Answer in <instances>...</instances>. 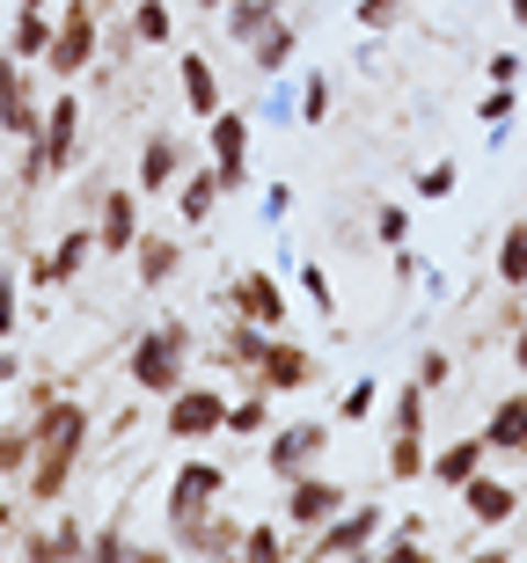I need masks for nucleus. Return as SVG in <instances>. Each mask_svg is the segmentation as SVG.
<instances>
[{
	"label": "nucleus",
	"instance_id": "nucleus-1",
	"mask_svg": "<svg viewBox=\"0 0 527 563\" xmlns=\"http://www.w3.org/2000/svg\"><path fill=\"white\" fill-rule=\"evenodd\" d=\"M81 454H88V410L74 396H52L44 410H30V505H59L81 476Z\"/></svg>",
	"mask_w": 527,
	"mask_h": 563
},
{
	"label": "nucleus",
	"instance_id": "nucleus-2",
	"mask_svg": "<svg viewBox=\"0 0 527 563\" xmlns=\"http://www.w3.org/2000/svg\"><path fill=\"white\" fill-rule=\"evenodd\" d=\"M81 132H88V103L74 96V88L44 96V125H37V140H22V190L52 184V176H66V168L81 162Z\"/></svg>",
	"mask_w": 527,
	"mask_h": 563
},
{
	"label": "nucleus",
	"instance_id": "nucleus-3",
	"mask_svg": "<svg viewBox=\"0 0 527 563\" xmlns=\"http://www.w3.org/2000/svg\"><path fill=\"white\" fill-rule=\"evenodd\" d=\"M190 344H198V336H190V322H154V330H140V336H132V352H125L132 388L169 402L176 388L190 380Z\"/></svg>",
	"mask_w": 527,
	"mask_h": 563
},
{
	"label": "nucleus",
	"instance_id": "nucleus-4",
	"mask_svg": "<svg viewBox=\"0 0 527 563\" xmlns=\"http://www.w3.org/2000/svg\"><path fill=\"white\" fill-rule=\"evenodd\" d=\"M330 432H338L330 418L272 424V432H264V476H272V483H294V476H308V468H322V454H330Z\"/></svg>",
	"mask_w": 527,
	"mask_h": 563
},
{
	"label": "nucleus",
	"instance_id": "nucleus-5",
	"mask_svg": "<svg viewBox=\"0 0 527 563\" xmlns=\"http://www.w3.org/2000/svg\"><path fill=\"white\" fill-rule=\"evenodd\" d=\"M103 52V30H96V0H66V15L52 22V52H44V74L52 81H81Z\"/></svg>",
	"mask_w": 527,
	"mask_h": 563
},
{
	"label": "nucleus",
	"instance_id": "nucleus-6",
	"mask_svg": "<svg viewBox=\"0 0 527 563\" xmlns=\"http://www.w3.org/2000/svg\"><path fill=\"white\" fill-rule=\"evenodd\" d=\"M381 527H388V512H381V505H344L338 520H322L316 534H308V556H330V563H344V556H374L381 549Z\"/></svg>",
	"mask_w": 527,
	"mask_h": 563
},
{
	"label": "nucleus",
	"instance_id": "nucleus-7",
	"mask_svg": "<svg viewBox=\"0 0 527 563\" xmlns=\"http://www.w3.org/2000/svg\"><path fill=\"white\" fill-rule=\"evenodd\" d=\"M220 498H228V468H220V461H206V454H190V461H176L169 498H162V520L184 527V520H198V512H212Z\"/></svg>",
	"mask_w": 527,
	"mask_h": 563
},
{
	"label": "nucleus",
	"instance_id": "nucleus-8",
	"mask_svg": "<svg viewBox=\"0 0 527 563\" xmlns=\"http://www.w3.org/2000/svg\"><path fill=\"white\" fill-rule=\"evenodd\" d=\"M250 140H256V125L234 103L206 118V162L220 168V190H250V176H256L250 168Z\"/></svg>",
	"mask_w": 527,
	"mask_h": 563
},
{
	"label": "nucleus",
	"instance_id": "nucleus-9",
	"mask_svg": "<svg viewBox=\"0 0 527 563\" xmlns=\"http://www.w3.org/2000/svg\"><path fill=\"white\" fill-rule=\"evenodd\" d=\"M162 432L176 439V446H206V439H220L228 432V396L220 388H176L169 396V410H162Z\"/></svg>",
	"mask_w": 527,
	"mask_h": 563
},
{
	"label": "nucleus",
	"instance_id": "nucleus-10",
	"mask_svg": "<svg viewBox=\"0 0 527 563\" xmlns=\"http://www.w3.org/2000/svg\"><path fill=\"white\" fill-rule=\"evenodd\" d=\"M96 256H103V250H96V220H74V228H66L44 256H30V272H22V278H30L37 292H59V286H74Z\"/></svg>",
	"mask_w": 527,
	"mask_h": 563
},
{
	"label": "nucleus",
	"instance_id": "nucleus-11",
	"mask_svg": "<svg viewBox=\"0 0 527 563\" xmlns=\"http://www.w3.org/2000/svg\"><path fill=\"white\" fill-rule=\"evenodd\" d=\"M316 352L308 344H294L286 330H272L264 336V352H256V366H250V380L256 388H272V396H300V388H316Z\"/></svg>",
	"mask_w": 527,
	"mask_h": 563
},
{
	"label": "nucleus",
	"instance_id": "nucleus-12",
	"mask_svg": "<svg viewBox=\"0 0 527 563\" xmlns=\"http://www.w3.org/2000/svg\"><path fill=\"white\" fill-rule=\"evenodd\" d=\"M344 505H352V490H344L338 476H322V468H308V476H294V483H286V505H278V512H286V527H300V534H316L322 520H338Z\"/></svg>",
	"mask_w": 527,
	"mask_h": 563
},
{
	"label": "nucleus",
	"instance_id": "nucleus-13",
	"mask_svg": "<svg viewBox=\"0 0 527 563\" xmlns=\"http://www.w3.org/2000/svg\"><path fill=\"white\" fill-rule=\"evenodd\" d=\"M140 184H110V190H96V250L103 256H132V242H140Z\"/></svg>",
	"mask_w": 527,
	"mask_h": 563
},
{
	"label": "nucleus",
	"instance_id": "nucleus-14",
	"mask_svg": "<svg viewBox=\"0 0 527 563\" xmlns=\"http://www.w3.org/2000/svg\"><path fill=\"white\" fill-rule=\"evenodd\" d=\"M228 308L242 314V322H256V330H286V314H294V300H286V286H278L272 272H234V286H228Z\"/></svg>",
	"mask_w": 527,
	"mask_h": 563
},
{
	"label": "nucleus",
	"instance_id": "nucleus-15",
	"mask_svg": "<svg viewBox=\"0 0 527 563\" xmlns=\"http://www.w3.org/2000/svg\"><path fill=\"white\" fill-rule=\"evenodd\" d=\"M37 125H44V103L30 88V66L0 52V132L8 140H37Z\"/></svg>",
	"mask_w": 527,
	"mask_h": 563
},
{
	"label": "nucleus",
	"instance_id": "nucleus-16",
	"mask_svg": "<svg viewBox=\"0 0 527 563\" xmlns=\"http://www.w3.org/2000/svg\"><path fill=\"white\" fill-rule=\"evenodd\" d=\"M184 168H190L184 140H176V132H147V140H140V176H132V184H140V198H162V190H176Z\"/></svg>",
	"mask_w": 527,
	"mask_h": 563
},
{
	"label": "nucleus",
	"instance_id": "nucleus-17",
	"mask_svg": "<svg viewBox=\"0 0 527 563\" xmlns=\"http://www.w3.org/2000/svg\"><path fill=\"white\" fill-rule=\"evenodd\" d=\"M176 272H184V242L162 234V228H140V242H132V278H140L147 292H162Z\"/></svg>",
	"mask_w": 527,
	"mask_h": 563
},
{
	"label": "nucleus",
	"instance_id": "nucleus-18",
	"mask_svg": "<svg viewBox=\"0 0 527 563\" xmlns=\"http://www.w3.org/2000/svg\"><path fill=\"white\" fill-rule=\"evenodd\" d=\"M220 198H228V190H220V168L212 162H190L184 176H176V220H184V228H206L212 212H220Z\"/></svg>",
	"mask_w": 527,
	"mask_h": 563
},
{
	"label": "nucleus",
	"instance_id": "nucleus-19",
	"mask_svg": "<svg viewBox=\"0 0 527 563\" xmlns=\"http://www.w3.org/2000/svg\"><path fill=\"white\" fill-rule=\"evenodd\" d=\"M176 88H184V110L206 125L212 110H228V88H220V74H212V59L206 52H184L176 59Z\"/></svg>",
	"mask_w": 527,
	"mask_h": 563
},
{
	"label": "nucleus",
	"instance_id": "nucleus-20",
	"mask_svg": "<svg viewBox=\"0 0 527 563\" xmlns=\"http://www.w3.org/2000/svg\"><path fill=\"white\" fill-rule=\"evenodd\" d=\"M462 505H469V520H476V527H506L513 512H520V490H513V483H498V476H484V468H476V476L462 483Z\"/></svg>",
	"mask_w": 527,
	"mask_h": 563
},
{
	"label": "nucleus",
	"instance_id": "nucleus-21",
	"mask_svg": "<svg viewBox=\"0 0 527 563\" xmlns=\"http://www.w3.org/2000/svg\"><path fill=\"white\" fill-rule=\"evenodd\" d=\"M484 461H491V446H484V432H476V439H447L440 454L425 461V476L440 483V490H462V483H469V476H476V468H484Z\"/></svg>",
	"mask_w": 527,
	"mask_h": 563
},
{
	"label": "nucleus",
	"instance_id": "nucleus-22",
	"mask_svg": "<svg viewBox=\"0 0 527 563\" xmlns=\"http://www.w3.org/2000/svg\"><path fill=\"white\" fill-rule=\"evenodd\" d=\"M22 556L30 563H59V556H88V527L81 520H52L22 534Z\"/></svg>",
	"mask_w": 527,
	"mask_h": 563
},
{
	"label": "nucleus",
	"instance_id": "nucleus-23",
	"mask_svg": "<svg viewBox=\"0 0 527 563\" xmlns=\"http://www.w3.org/2000/svg\"><path fill=\"white\" fill-rule=\"evenodd\" d=\"M484 446H491V454H527V396H498V402H491Z\"/></svg>",
	"mask_w": 527,
	"mask_h": 563
},
{
	"label": "nucleus",
	"instance_id": "nucleus-24",
	"mask_svg": "<svg viewBox=\"0 0 527 563\" xmlns=\"http://www.w3.org/2000/svg\"><path fill=\"white\" fill-rule=\"evenodd\" d=\"M0 52L22 59V66H44V52H52V15H44V8H15V30H8Z\"/></svg>",
	"mask_w": 527,
	"mask_h": 563
},
{
	"label": "nucleus",
	"instance_id": "nucleus-25",
	"mask_svg": "<svg viewBox=\"0 0 527 563\" xmlns=\"http://www.w3.org/2000/svg\"><path fill=\"white\" fill-rule=\"evenodd\" d=\"M264 336H272V330H256V322H242V314H234L228 330H220V344H212V366H234V374H250L256 352H264Z\"/></svg>",
	"mask_w": 527,
	"mask_h": 563
},
{
	"label": "nucleus",
	"instance_id": "nucleus-26",
	"mask_svg": "<svg viewBox=\"0 0 527 563\" xmlns=\"http://www.w3.org/2000/svg\"><path fill=\"white\" fill-rule=\"evenodd\" d=\"M228 432L234 439H264L272 432V388H242V396H228Z\"/></svg>",
	"mask_w": 527,
	"mask_h": 563
},
{
	"label": "nucleus",
	"instance_id": "nucleus-27",
	"mask_svg": "<svg viewBox=\"0 0 527 563\" xmlns=\"http://www.w3.org/2000/svg\"><path fill=\"white\" fill-rule=\"evenodd\" d=\"M294 52H300V30L286 15L272 22V30H264V37H250V59H256V74H286V66H294Z\"/></svg>",
	"mask_w": 527,
	"mask_h": 563
},
{
	"label": "nucleus",
	"instance_id": "nucleus-28",
	"mask_svg": "<svg viewBox=\"0 0 527 563\" xmlns=\"http://www.w3.org/2000/svg\"><path fill=\"white\" fill-rule=\"evenodd\" d=\"M425 461H432L425 432H388V483H425Z\"/></svg>",
	"mask_w": 527,
	"mask_h": 563
},
{
	"label": "nucleus",
	"instance_id": "nucleus-29",
	"mask_svg": "<svg viewBox=\"0 0 527 563\" xmlns=\"http://www.w3.org/2000/svg\"><path fill=\"white\" fill-rule=\"evenodd\" d=\"M132 44H176V8L169 0H140V8H132Z\"/></svg>",
	"mask_w": 527,
	"mask_h": 563
},
{
	"label": "nucleus",
	"instance_id": "nucleus-30",
	"mask_svg": "<svg viewBox=\"0 0 527 563\" xmlns=\"http://www.w3.org/2000/svg\"><path fill=\"white\" fill-rule=\"evenodd\" d=\"M425 418H432V388H425V380L396 388V402H388V432H425Z\"/></svg>",
	"mask_w": 527,
	"mask_h": 563
},
{
	"label": "nucleus",
	"instance_id": "nucleus-31",
	"mask_svg": "<svg viewBox=\"0 0 527 563\" xmlns=\"http://www.w3.org/2000/svg\"><path fill=\"white\" fill-rule=\"evenodd\" d=\"M220 15H228V30H234V37L250 44V37H264V30L278 22V0H228Z\"/></svg>",
	"mask_w": 527,
	"mask_h": 563
},
{
	"label": "nucleus",
	"instance_id": "nucleus-32",
	"mask_svg": "<svg viewBox=\"0 0 527 563\" xmlns=\"http://www.w3.org/2000/svg\"><path fill=\"white\" fill-rule=\"evenodd\" d=\"M498 286H527V220L498 234Z\"/></svg>",
	"mask_w": 527,
	"mask_h": 563
},
{
	"label": "nucleus",
	"instance_id": "nucleus-33",
	"mask_svg": "<svg viewBox=\"0 0 527 563\" xmlns=\"http://www.w3.org/2000/svg\"><path fill=\"white\" fill-rule=\"evenodd\" d=\"M374 410H381V380H374V374H359L352 388L338 396V424H366Z\"/></svg>",
	"mask_w": 527,
	"mask_h": 563
},
{
	"label": "nucleus",
	"instance_id": "nucleus-34",
	"mask_svg": "<svg viewBox=\"0 0 527 563\" xmlns=\"http://www.w3.org/2000/svg\"><path fill=\"white\" fill-rule=\"evenodd\" d=\"M0 476H30V418L0 424Z\"/></svg>",
	"mask_w": 527,
	"mask_h": 563
},
{
	"label": "nucleus",
	"instance_id": "nucleus-35",
	"mask_svg": "<svg viewBox=\"0 0 527 563\" xmlns=\"http://www.w3.org/2000/svg\"><path fill=\"white\" fill-rule=\"evenodd\" d=\"M242 556H250V563H272V556H286V527H278V520H256V527H242Z\"/></svg>",
	"mask_w": 527,
	"mask_h": 563
},
{
	"label": "nucleus",
	"instance_id": "nucleus-36",
	"mask_svg": "<svg viewBox=\"0 0 527 563\" xmlns=\"http://www.w3.org/2000/svg\"><path fill=\"white\" fill-rule=\"evenodd\" d=\"M300 300H308V308H316L322 322H330V314H338V286H330V278H322V264H300Z\"/></svg>",
	"mask_w": 527,
	"mask_h": 563
},
{
	"label": "nucleus",
	"instance_id": "nucleus-37",
	"mask_svg": "<svg viewBox=\"0 0 527 563\" xmlns=\"http://www.w3.org/2000/svg\"><path fill=\"white\" fill-rule=\"evenodd\" d=\"M294 118H300V125H322V118H330V81H322V74H308V81H300Z\"/></svg>",
	"mask_w": 527,
	"mask_h": 563
},
{
	"label": "nucleus",
	"instance_id": "nucleus-38",
	"mask_svg": "<svg viewBox=\"0 0 527 563\" xmlns=\"http://www.w3.org/2000/svg\"><path fill=\"white\" fill-rule=\"evenodd\" d=\"M513 110H520V96H513V81H491V96L476 103V118H484L491 132H506V118H513Z\"/></svg>",
	"mask_w": 527,
	"mask_h": 563
},
{
	"label": "nucleus",
	"instance_id": "nucleus-39",
	"mask_svg": "<svg viewBox=\"0 0 527 563\" xmlns=\"http://www.w3.org/2000/svg\"><path fill=\"white\" fill-rule=\"evenodd\" d=\"M88 556H110V563H118V556H147V549L132 542L125 527H103V534H88Z\"/></svg>",
	"mask_w": 527,
	"mask_h": 563
},
{
	"label": "nucleus",
	"instance_id": "nucleus-40",
	"mask_svg": "<svg viewBox=\"0 0 527 563\" xmlns=\"http://www.w3.org/2000/svg\"><path fill=\"white\" fill-rule=\"evenodd\" d=\"M374 234H381V250H403V242H410V212H403V206H381L374 212Z\"/></svg>",
	"mask_w": 527,
	"mask_h": 563
},
{
	"label": "nucleus",
	"instance_id": "nucleus-41",
	"mask_svg": "<svg viewBox=\"0 0 527 563\" xmlns=\"http://www.w3.org/2000/svg\"><path fill=\"white\" fill-rule=\"evenodd\" d=\"M381 556H388V563H410V556H425V534H418V527H396V534L381 527Z\"/></svg>",
	"mask_w": 527,
	"mask_h": 563
},
{
	"label": "nucleus",
	"instance_id": "nucleus-42",
	"mask_svg": "<svg viewBox=\"0 0 527 563\" xmlns=\"http://www.w3.org/2000/svg\"><path fill=\"white\" fill-rule=\"evenodd\" d=\"M454 162H432V168H418V198H454Z\"/></svg>",
	"mask_w": 527,
	"mask_h": 563
},
{
	"label": "nucleus",
	"instance_id": "nucleus-43",
	"mask_svg": "<svg viewBox=\"0 0 527 563\" xmlns=\"http://www.w3.org/2000/svg\"><path fill=\"white\" fill-rule=\"evenodd\" d=\"M403 22V0H359V30H388Z\"/></svg>",
	"mask_w": 527,
	"mask_h": 563
},
{
	"label": "nucleus",
	"instance_id": "nucleus-44",
	"mask_svg": "<svg viewBox=\"0 0 527 563\" xmlns=\"http://www.w3.org/2000/svg\"><path fill=\"white\" fill-rule=\"evenodd\" d=\"M15 308H22V278L0 272V336H15Z\"/></svg>",
	"mask_w": 527,
	"mask_h": 563
},
{
	"label": "nucleus",
	"instance_id": "nucleus-45",
	"mask_svg": "<svg viewBox=\"0 0 527 563\" xmlns=\"http://www.w3.org/2000/svg\"><path fill=\"white\" fill-rule=\"evenodd\" d=\"M447 374H454V358H447V352H418V374H410V380H425V388H447Z\"/></svg>",
	"mask_w": 527,
	"mask_h": 563
},
{
	"label": "nucleus",
	"instance_id": "nucleus-46",
	"mask_svg": "<svg viewBox=\"0 0 527 563\" xmlns=\"http://www.w3.org/2000/svg\"><path fill=\"white\" fill-rule=\"evenodd\" d=\"M286 212H294V190H286V184H264V220H272V228H278Z\"/></svg>",
	"mask_w": 527,
	"mask_h": 563
},
{
	"label": "nucleus",
	"instance_id": "nucleus-47",
	"mask_svg": "<svg viewBox=\"0 0 527 563\" xmlns=\"http://www.w3.org/2000/svg\"><path fill=\"white\" fill-rule=\"evenodd\" d=\"M491 81H520V52H491Z\"/></svg>",
	"mask_w": 527,
	"mask_h": 563
},
{
	"label": "nucleus",
	"instance_id": "nucleus-48",
	"mask_svg": "<svg viewBox=\"0 0 527 563\" xmlns=\"http://www.w3.org/2000/svg\"><path fill=\"white\" fill-rule=\"evenodd\" d=\"M264 118H272V125H286V118H294V96H286V88H272V96H264Z\"/></svg>",
	"mask_w": 527,
	"mask_h": 563
},
{
	"label": "nucleus",
	"instance_id": "nucleus-49",
	"mask_svg": "<svg viewBox=\"0 0 527 563\" xmlns=\"http://www.w3.org/2000/svg\"><path fill=\"white\" fill-rule=\"evenodd\" d=\"M15 520H22V505H15V498H0V534H8Z\"/></svg>",
	"mask_w": 527,
	"mask_h": 563
},
{
	"label": "nucleus",
	"instance_id": "nucleus-50",
	"mask_svg": "<svg viewBox=\"0 0 527 563\" xmlns=\"http://www.w3.org/2000/svg\"><path fill=\"white\" fill-rule=\"evenodd\" d=\"M0 380H22V358L15 352H0Z\"/></svg>",
	"mask_w": 527,
	"mask_h": 563
},
{
	"label": "nucleus",
	"instance_id": "nucleus-51",
	"mask_svg": "<svg viewBox=\"0 0 527 563\" xmlns=\"http://www.w3.org/2000/svg\"><path fill=\"white\" fill-rule=\"evenodd\" d=\"M513 366L527 374V322H520V336H513Z\"/></svg>",
	"mask_w": 527,
	"mask_h": 563
},
{
	"label": "nucleus",
	"instance_id": "nucleus-52",
	"mask_svg": "<svg viewBox=\"0 0 527 563\" xmlns=\"http://www.w3.org/2000/svg\"><path fill=\"white\" fill-rule=\"evenodd\" d=\"M506 15H513V22H527V0H506Z\"/></svg>",
	"mask_w": 527,
	"mask_h": 563
},
{
	"label": "nucleus",
	"instance_id": "nucleus-53",
	"mask_svg": "<svg viewBox=\"0 0 527 563\" xmlns=\"http://www.w3.org/2000/svg\"><path fill=\"white\" fill-rule=\"evenodd\" d=\"M198 8H206V15H220V8H228V0H198Z\"/></svg>",
	"mask_w": 527,
	"mask_h": 563
}]
</instances>
